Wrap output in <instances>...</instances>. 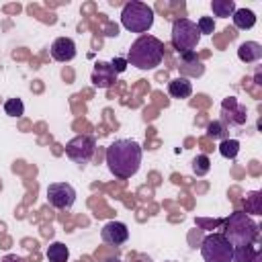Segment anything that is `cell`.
<instances>
[{"label": "cell", "mask_w": 262, "mask_h": 262, "mask_svg": "<svg viewBox=\"0 0 262 262\" xmlns=\"http://www.w3.org/2000/svg\"><path fill=\"white\" fill-rule=\"evenodd\" d=\"M225 131H227V125L221 121H213L207 125V135L211 139H225Z\"/></svg>", "instance_id": "obj_24"}, {"label": "cell", "mask_w": 262, "mask_h": 262, "mask_svg": "<svg viewBox=\"0 0 262 262\" xmlns=\"http://www.w3.org/2000/svg\"><path fill=\"white\" fill-rule=\"evenodd\" d=\"M47 201H49L51 207L68 211L76 203V190L68 182H53V184L47 186Z\"/></svg>", "instance_id": "obj_8"}, {"label": "cell", "mask_w": 262, "mask_h": 262, "mask_svg": "<svg viewBox=\"0 0 262 262\" xmlns=\"http://www.w3.org/2000/svg\"><path fill=\"white\" fill-rule=\"evenodd\" d=\"M100 237H102V242L108 244V246H121V244H125V242L129 239V229H127V225L121 223V221H108V223L102 225Z\"/></svg>", "instance_id": "obj_10"}, {"label": "cell", "mask_w": 262, "mask_h": 262, "mask_svg": "<svg viewBox=\"0 0 262 262\" xmlns=\"http://www.w3.org/2000/svg\"><path fill=\"white\" fill-rule=\"evenodd\" d=\"M125 59L137 70H154L164 59V43L154 35H141L131 43Z\"/></svg>", "instance_id": "obj_2"}, {"label": "cell", "mask_w": 262, "mask_h": 262, "mask_svg": "<svg viewBox=\"0 0 262 262\" xmlns=\"http://www.w3.org/2000/svg\"><path fill=\"white\" fill-rule=\"evenodd\" d=\"M4 113H6L8 117H23V113H25L23 100H20V98H8V100L4 102Z\"/></svg>", "instance_id": "obj_22"}, {"label": "cell", "mask_w": 262, "mask_h": 262, "mask_svg": "<svg viewBox=\"0 0 262 262\" xmlns=\"http://www.w3.org/2000/svg\"><path fill=\"white\" fill-rule=\"evenodd\" d=\"M172 45L174 49H178V53L184 51H194L199 41H201V33L196 29V23H192L190 18H176L172 23Z\"/></svg>", "instance_id": "obj_5"}, {"label": "cell", "mask_w": 262, "mask_h": 262, "mask_svg": "<svg viewBox=\"0 0 262 262\" xmlns=\"http://www.w3.org/2000/svg\"><path fill=\"white\" fill-rule=\"evenodd\" d=\"M209 170H211V160H209V156L201 154V156H196V158L192 160V172H194L196 176H205Z\"/></svg>", "instance_id": "obj_23"}, {"label": "cell", "mask_w": 262, "mask_h": 262, "mask_svg": "<svg viewBox=\"0 0 262 262\" xmlns=\"http://www.w3.org/2000/svg\"><path fill=\"white\" fill-rule=\"evenodd\" d=\"M231 18H233V25L237 29H242V31H248V29H252L256 25V14L250 8H235Z\"/></svg>", "instance_id": "obj_16"}, {"label": "cell", "mask_w": 262, "mask_h": 262, "mask_svg": "<svg viewBox=\"0 0 262 262\" xmlns=\"http://www.w3.org/2000/svg\"><path fill=\"white\" fill-rule=\"evenodd\" d=\"M217 149H219V154H221L225 160H233V158H237V154H239V141L225 137V139H221V143H219Z\"/></svg>", "instance_id": "obj_20"}, {"label": "cell", "mask_w": 262, "mask_h": 262, "mask_svg": "<svg viewBox=\"0 0 262 262\" xmlns=\"http://www.w3.org/2000/svg\"><path fill=\"white\" fill-rule=\"evenodd\" d=\"M127 59L125 57H113V61H111V68H113V72L115 74H121V72H125L127 70Z\"/></svg>", "instance_id": "obj_26"}, {"label": "cell", "mask_w": 262, "mask_h": 262, "mask_svg": "<svg viewBox=\"0 0 262 262\" xmlns=\"http://www.w3.org/2000/svg\"><path fill=\"white\" fill-rule=\"evenodd\" d=\"M90 80L96 88H111L117 82V74L113 72L111 61H96Z\"/></svg>", "instance_id": "obj_13"}, {"label": "cell", "mask_w": 262, "mask_h": 262, "mask_svg": "<svg viewBox=\"0 0 262 262\" xmlns=\"http://www.w3.org/2000/svg\"><path fill=\"white\" fill-rule=\"evenodd\" d=\"M205 262H233V246L223 233H209L201 244Z\"/></svg>", "instance_id": "obj_6"}, {"label": "cell", "mask_w": 262, "mask_h": 262, "mask_svg": "<svg viewBox=\"0 0 262 262\" xmlns=\"http://www.w3.org/2000/svg\"><path fill=\"white\" fill-rule=\"evenodd\" d=\"M196 29L201 35H211L215 31V20L211 16H201L199 23H196Z\"/></svg>", "instance_id": "obj_25"}, {"label": "cell", "mask_w": 262, "mask_h": 262, "mask_svg": "<svg viewBox=\"0 0 262 262\" xmlns=\"http://www.w3.org/2000/svg\"><path fill=\"white\" fill-rule=\"evenodd\" d=\"M252 262H262V254H260V250L256 252V256L252 258Z\"/></svg>", "instance_id": "obj_28"}, {"label": "cell", "mask_w": 262, "mask_h": 262, "mask_svg": "<svg viewBox=\"0 0 262 262\" xmlns=\"http://www.w3.org/2000/svg\"><path fill=\"white\" fill-rule=\"evenodd\" d=\"M170 262H172V260H170Z\"/></svg>", "instance_id": "obj_30"}, {"label": "cell", "mask_w": 262, "mask_h": 262, "mask_svg": "<svg viewBox=\"0 0 262 262\" xmlns=\"http://www.w3.org/2000/svg\"><path fill=\"white\" fill-rule=\"evenodd\" d=\"M106 262H123V260H119V258H108Z\"/></svg>", "instance_id": "obj_29"}, {"label": "cell", "mask_w": 262, "mask_h": 262, "mask_svg": "<svg viewBox=\"0 0 262 262\" xmlns=\"http://www.w3.org/2000/svg\"><path fill=\"white\" fill-rule=\"evenodd\" d=\"M68 258H70V250L66 244H61V242L49 244V248H47V260L49 262H68Z\"/></svg>", "instance_id": "obj_17"}, {"label": "cell", "mask_w": 262, "mask_h": 262, "mask_svg": "<svg viewBox=\"0 0 262 262\" xmlns=\"http://www.w3.org/2000/svg\"><path fill=\"white\" fill-rule=\"evenodd\" d=\"M246 121H248L246 106L235 96H227L221 102V123H225V125H244Z\"/></svg>", "instance_id": "obj_9"}, {"label": "cell", "mask_w": 262, "mask_h": 262, "mask_svg": "<svg viewBox=\"0 0 262 262\" xmlns=\"http://www.w3.org/2000/svg\"><path fill=\"white\" fill-rule=\"evenodd\" d=\"M2 262H23V260H20V258H16V256H6Z\"/></svg>", "instance_id": "obj_27"}, {"label": "cell", "mask_w": 262, "mask_h": 262, "mask_svg": "<svg viewBox=\"0 0 262 262\" xmlns=\"http://www.w3.org/2000/svg\"><path fill=\"white\" fill-rule=\"evenodd\" d=\"M154 8L145 2L131 0L121 10V25L131 33H147L154 27Z\"/></svg>", "instance_id": "obj_4"}, {"label": "cell", "mask_w": 262, "mask_h": 262, "mask_svg": "<svg viewBox=\"0 0 262 262\" xmlns=\"http://www.w3.org/2000/svg\"><path fill=\"white\" fill-rule=\"evenodd\" d=\"M211 10L215 16H221V18H227L235 12V2L233 0H213L211 2Z\"/></svg>", "instance_id": "obj_19"}, {"label": "cell", "mask_w": 262, "mask_h": 262, "mask_svg": "<svg viewBox=\"0 0 262 262\" xmlns=\"http://www.w3.org/2000/svg\"><path fill=\"white\" fill-rule=\"evenodd\" d=\"M244 207H246V211H244V213L262 215V192H260V190L248 192V194H246V199H244Z\"/></svg>", "instance_id": "obj_18"}, {"label": "cell", "mask_w": 262, "mask_h": 262, "mask_svg": "<svg viewBox=\"0 0 262 262\" xmlns=\"http://www.w3.org/2000/svg\"><path fill=\"white\" fill-rule=\"evenodd\" d=\"M51 57L55 59V61H61V63H66V61H72L74 57H76V43H74V39H70V37H57L53 43H51Z\"/></svg>", "instance_id": "obj_12"}, {"label": "cell", "mask_w": 262, "mask_h": 262, "mask_svg": "<svg viewBox=\"0 0 262 262\" xmlns=\"http://www.w3.org/2000/svg\"><path fill=\"white\" fill-rule=\"evenodd\" d=\"M182 78H199L205 74V63L196 55V51H184L180 53V66H178Z\"/></svg>", "instance_id": "obj_11"}, {"label": "cell", "mask_w": 262, "mask_h": 262, "mask_svg": "<svg viewBox=\"0 0 262 262\" xmlns=\"http://www.w3.org/2000/svg\"><path fill=\"white\" fill-rule=\"evenodd\" d=\"M143 149L135 139H115L104 154L111 174L119 180H129L141 166Z\"/></svg>", "instance_id": "obj_1"}, {"label": "cell", "mask_w": 262, "mask_h": 262, "mask_svg": "<svg viewBox=\"0 0 262 262\" xmlns=\"http://www.w3.org/2000/svg\"><path fill=\"white\" fill-rule=\"evenodd\" d=\"M256 248H254V244H250V246H237V248H233V262H252V258L256 256Z\"/></svg>", "instance_id": "obj_21"}, {"label": "cell", "mask_w": 262, "mask_h": 262, "mask_svg": "<svg viewBox=\"0 0 262 262\" xmlns=\"http://www.w3.org/2000/svg\"><path fill=\"white\" fill-rule=\"evenodd\" d=\"M96 151V141L90 135H76L66 143V156L76 164H88Z\"/></svg>", "instance_id": "obj_7"}, {"label": "cell", "mask_w": 262, "mask_h": 262, "mask_svg": "<svg viewBox=\"0 0 262 262\" xmlns=\"http://www.w3.org/2000/svg\"><path fill=\"white\" fill-rule=\"evenodd\" d=\"M258 233H260L258 223L252 221L244 211H235L223 221V235L229 239L233 248L254 244L258 239Z\"/></svg>", "instance_id": "obj_3"}, {"label": "cell", "mask_w": 262, "mask_h": 262, "mask_svg": "<svg viewBox=\"0 0 262 262\" xmlns=\"http://www.w3.org/2000/svg\"><path fill=\"white\" fill-rule=\"evenodd\" d=\"M168 94H170L172 98H178V100L188 98V96L192 94V84H190V80H188V78H182V76L170 80V82H168Z\"/></svg>", "instance_id": "obj_15"}, {"label": "cell", "mask_w": 262, "mask_h": 262, "mask_svg": "<svg viewBox=\"0 0 262 262\" xmlns=\"http://www.w3.org/2000/svg\"><path fill=\"white\" fill-rule=\"evenodd\" d=\"M237 57L244 61V63H256L260 61L262 57V45L258 41H244L239 47H237Z\"/></svg>", "instance_id": "obj_14"}]
</instances>
